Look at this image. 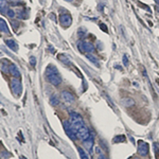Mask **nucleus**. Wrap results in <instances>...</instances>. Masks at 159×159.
<instances>
[{"label":"nucleus","mask_w":159,"mask_h":159,"mask_svg":"<svg viewBox=\"0 0 159 159\" xmlns=\"http://www.w3.org/2000/svg\"><path fill=\"white\" fill-rule=\"evenodd\" d=\"M46 77H48V81L54 86H58L62 83V77L58 73L56 67L53 66V65H50V66L47 67Z\"/></svg>","instance_id":"1"},{"label":"nucleus","mask_w":159,"mask_h":159,"mask_svg":"<svg viewBox=\"0 0 159 159\" xmlns=\"http://www.w3.org/2000/svg\"><path fill=\"white\" fill-rule=\"evenodd\" d=\"M69 123H70L71 126L73 127L75 133H77V129H80L81 127H83V126H85V123H84L83 118L77 113H70V121H69Z\"/></svg>","instance_id":"2"},{"label":"nucleus","mask_w":159,"mask_h":159,"mask_svg":"<svg viewBox=\"0 0 159 159\" xmlns=\"http://www.w3.org/2000/svg\"><path fill=\"white\" fill-rule=\"evenodd\" d=\"M79 50L81 52H84V53H93L95 52V46L92 45L91 43H89V41H85V40H81L79 41Z\"/></svg>","instance_id":"3"},{"label":"nucleus","mask_w":159,"mask_h":159,"mask_svg":"<svg viewBox=\"0 0 159 159\" xmlns=\"http://www.w3.org/2000/svg\"><path fill=\"white\" fill-rule=\"evenodd\" d=\"M63 126H64V129H65V133L67 134V136L70 138L71 140H77V133L73 129V127L71 126V124L68 121H64L63 122Z\"/></svg>","instance_id":"4"},{"label":"nucleus","mask_w":159,"mask_h":159,"mask_svg":"<svg viewBox=\"0 0 159 159\" xmlns=\"http://www.w3.org/2000/svg\"><path fill=\"white\" fill-rule=\"evenodd\" d=\"M11 88H12L13 93L15 95H19L22 91V86H21V82L20 80L15 77L11 81Z\"/></svg>","instance_id":"5"},{"label":"nucleus","mask_w":159,"mask_h":159,"mask_svg":"<svg viewBox=\"0 0 159 159\" xmlns=\"http://www.w3.org/2000/svg\"><path fill=\"white\" fill-rule=\"evenodd\" d=\"M149 151H150V147L149 144L143 140H139L138 141V154L140 156H147L149 154Z\"/></svg>","instance_id":"6"},{"label":"nucleus","mask_w":159,"mask_h":159,"mask_svg":"<svg viewBox=\"0 0 159 159\" xmlns=\"http://www.w3.org/2000/svg\"><path fill=\"white\" fill-rule=\"evenodd\" d=\"M59 24L65 28L70 27V25L72 24V17H71L68 13H66V14H61V15H59Z\"/></svg>","instance_id":"7"},{"label":"nucleus","mask_w":159,"mask_h":159,"mask_svg":"<svg viewBox=\"0 0 159 159\" xmlns=\"http://www.w3.org/2000/svg\"><path fill=\"white\" fill-rule=\"evenodd\" d=\"M77 138L82 139L83 141L86 140V139L90 136V133H89V129H87V126L85 125V126H83V127H81L80 129H77Z\"/></svg>","instance_id":"8"},{"label":"nucleus","mask_w":159,"mask_h":159,"mask_svg":"<svg viewBox=\"0 0 159 159\" xmlns=\"http://www.w3.org/2000/svg\"><path fill=\"white\" fill-rule=\"evenodd\" d=\"M62 98H63V100L66 102H69V103H71V102L74 101V95L71 93V92L69 91H66V90H64V91H62L61 93Z\"/></svg>","instance_id":"9"},{"label":"nucleus","mask_w":159,"mask_h":159,"mask_svg":"<svg viewBox=\"0 0 159 159\" xmlns=\"http://www.w3.org/2000/svg\"><path fill=\"white\" fill-rule=\"evenodd\" d=\"M9 71H10V73L12 74L14 77H17V79H19V77H20V72H19L17 66H15L14 64H11V65H10Z\"/></svg>","instance_id":"10"},{"label":"nucleus","mask_w":159,"mask_h":159,"mask_svg":"<svg viewBox=\"0 0 159 159\" xmlns=\"http://www.w3.org/2000/svg\"><path fill=\"white\" fill-rule=\"evenodd\" d=\"M83 144L85 145V147L87 149V150L91 153V150H92V147H93V138L91 137V136H89L86 140L83 141Z\"/></svg>","instance_id":"11"},{"label":"nucleus","mask_w":159,"mask_h":159,"mask_svg":"<svg viewBox=\"0 0 159 159\" xmlns=\"http://www.w3.org/2000/svg\"><path fill=\"white\" fill-rule=\"evenodd\" d=\"M0 32H2V33H6V34H8V35H10L9 27H8V25H6V22L1 18H0Z\"/></svg>","instance_id":"12"},{"label":"nucleus","mask_w":159,"mask_h":159,"mask_svg":"<svg viewBox=\"0 0 159 159\" xmlns=\"http://www.w3.org/2000/svg\"><path fill=\"white\" fill-rule=\"evenodd\" d=\"M121 104L125 107H131L133 105H135V101L132 98H124L121 100Z\"/></svg>","instance_id":"13"},{"label":"nucleus","mask_w":159,"mask_h":159,"mask_svg":"<svg viewBox=\"0 0 159 159\" xmlns=\"http://www.w3.org/2000/svg\"><path fill=\"white\" fill-rule=\"evenodd\" d=\"M9 9H8V1L6 0H0V12L6 15Z\"/></svg>","instance_id":"14"},{"label":"nucleus","mask_w":159,"mask_h":159,"mask_svg":"<svg viewBox=\"0 0 159 159\" xmlns=\"http://www.w3.org/2000/svg\"><path fill=\"white\" fill-rule=\"evenodd\" d=\"M6 46L9 47L10 49L13 50V51H17L18 50V46H17V44L12 39H6Z\"/></svg>","instance_id":"15"},{"label":"nucleus","mask_w":159,"mask_h":159,"mask_svg":"<svg viewBox=\"0 0 159 159\" xmlns=\"http://www.w3.org/2000/svg\"><path fill=\"white\" fill-rule=\"evenodd\" d=\"M86 57L88 58L89 61L91 62V63H93V64L97 66V67H100V64H99V61H98V58L97 57H95L93 55H90V54H86Z\"/></svg>","instance_id":"16"},{"label":"nucleus","mask_w":159,"mask_h":159,"mask_svg":"<svg viewBox=\"0 0 159 159\" xmlns=\"http://www.w3.org/2000/svg\"><path fill=\"white\" fill-rule=\"evenodd\" d=\"M77 147V152H79L80 154V157H81V159H89L88 155L86 154V152L84 150H83L81 147Z\"/></svg>","instance_id":"17"},{"label":"nucleus","mask_w":159,"mask_h":159,"mask_svg":"<svg viewBox=\"0 0 159 159\" xmlns=\"http://www.w3.org/2000/svg\"><path fill=\"white\" fill-rule=\"evenodd\" d=\"M50 103H51V105H53V106H56V105L59 103V99H58L57 95H52L51 97V99H50Z\"/></svg>","instance_id":"18"},{"label":"nucleus","mask_w":159,"mask_h":159,"mask_svg":"<svg viewBox=\"0 0 159 159\" xmlns=\"http://www.w3.org/2000/svg\"><path fill=\"white\" fill-rule=\"evenodd\" d=\"M113 143H118V142H125V136H122V135H120V136H117L115 137V139L113 140Z\"/></svg>","instance_id":"19"},{"label":"nucleus","mask_w":159,"mask_h":159,"mask_svg":"<svg viewBox=\"0 0 159 159\" xmlns=\"http://www.w3.org/2000/svg\"><path fill=\"white\" fill-rule=\"evenodd\" d=\"M153 147H154V151H155V154H156V158L159 159V143L158 142H154Z\"/></svg>","instance_id":"20"},{"label":"nucleus","mask_w":159,"mask_h":159,"mask_svg":"<svg viewBox=\"0 0 159 159\" xmlns=\"http://www.w3.org/2000/svg\"><path fill=\"white\" fill-rule=\"evenodd\" d=\"M58 58H59L61 61L64 62V64H66V65H69V64H70L69 59H68L67 57H65V55H59V56H58Z\"/></svg>","instance_id":"21"},{"label":"nucleus","mask_w":159,"mask_h":159,"mask_svg":"<svg viewBox=\"0 0 159 159\" xmlns=\"http://www.w3.org/2000/svg\"><path fill=\"white\" fill-rule=\"evenodd\" d=\"M123 65H124L125 67L129 66V58H127V55L126 54L123 55Z\"/></svg>","instance_id":"22"},{"label":"nucleus","mask_w":159,"mask_h":159,"mask_svg":"<svg viewBox=\"0 0 159 159\" xmlns=\"http://www.w3.org/2000/svg\"><path fill=\"white\" fill-rule=\"evenodd\" d=\"M85 33H86V29H85V28H80V29H79V36L82 37V34L84 35Z\"/></svg>","instance_id":"23"},{"label":"nucleus","mask_w":159,"mask_h":159,"mask_svg":"<svg viewBox=\"0 0 159 159\" xmlns=\"http://www.w3.org/2000/svg\"><path fill=\"white\" fill-rule=\"evenodd\" d=\"M6 15L9 16V17H11V18H13V17L15 16V12H14V11H12V10H9V11H8V13H6Z\"/></svg>","instance_id":"24"},{"label":"nucleus","mask_w":159,"mask_h":159,"mask_svg":"<svg viewBox=\"0 0 159 159\" xmlns=\"http://www.w3.org/2000/svg\"><path fill=\"white\" fill-rule=\"evenodd\" d=\"M30 63H31L32 66H35V65H36V59H35L34 56H31L30 57Z\"/></svg>","instance_id":"25"},{"label":"nucleus","mask_w":159,"mask_h":159,"mask_svg":"<svg viewBox=\"0 0 159 159\" xmlns=\"http://www.w3.org/2000/svg\"><path fill=\"white\" fill-rule=\"evenodd\" d=\"M100 27L102 28V30L104 31V32H106V31H107V29H106V26H105L104 24H101V25H100Z\"/></svg>","instance_id":"26"},{"label":"nucleus","mask_w":159,"mask_h":159,"mask_svg":"<svg viewBox=\"0 0 159 159\" xmlns=\"http://www.w3.org/2000/svg\"><path fill=\"white\" fill-rule=\"evenodd\" d=\"M98 159H107V158L104 156V155H102V154H101V155H100V156H99V158H98Z\"/></svg>","instance_id":"27"},{"label":"nucleus","mask_w":159,"mask_h":159,"mask_svg":"<svg viewBox=\"0 0 159 159\" xmlns=\"http://www.w3.org/2000/svg\"><path fill=\"white\" fill-rule=\"evenodd\" d=\"M95 152H97V153H101V150H100L99 147H95Z\"/></svg>","instance_id":"28"},{"label":"nucleus","mask_w":159,"mask_h":159,"mask_svg":"<svg viewBox=\"0 0 159 159\" xmlns=\"http://www.w3.org/2000/svg\"><path fill=\"white\" fill-rule=\"evenodd\" d=\"M20 159H26V157H24V156H21V157H20Z\"/></svg>","instance_id":"29"},{"label":"nucleus","mask_w":159,"mask_h":159,"mask_svg":"<svg viewBox=\"0 0 159 159\" xmlns=\"http://www.w3.org/2000/svg\"><path fill=\"white\" fill-rule=\"evenodd\" d=\"M66 1H69V2H71V1H73V0H66Z\"/></svg>","instance_id":"30"},{"label":"nucleus","mask_w":159,"mask_h":159,"mask_svg":"<svg viewBox=\"0 0 159 159\" xmlns=\"http://www.w3.org/2000/svg\"><path fill=\"white\" fill-rule=\"evenodd\" d=\"M156 2H157V3H158V4H159V0H156Z\"/></svg>","instance_id":"31"},{"label":"nucleus","mask_w":159,"mask_h":159,"mask_svg":"<svg viewBox=\"0 0 159 159\" xmlns=\"http://www.w3.org/2000/svg\"><path fill=\"white\" fill-rule=\"evenodd\" d=\"M134 159H138V158H134Z\"/></svg>","instance_id":"32"}]
</instances>
